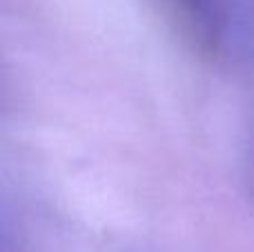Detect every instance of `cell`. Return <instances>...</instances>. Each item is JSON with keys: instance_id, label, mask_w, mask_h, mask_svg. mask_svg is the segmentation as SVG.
Instances as JSON below:
<instances>
[{"instance_id": "obj_1", "label": "cell", "mask_w": 254, "mask_h": 252, "mask_svg": "<svg viewBox=\"0 0 254 252\" xmlns=\"http://www.w3.org/2000/svg\"><path fill=\"white\" fill-rule=\"evenodd\" d=\"M183 31L203 52H216L225 29L221 0H167Z\"/></svg>"}]
</instances>
